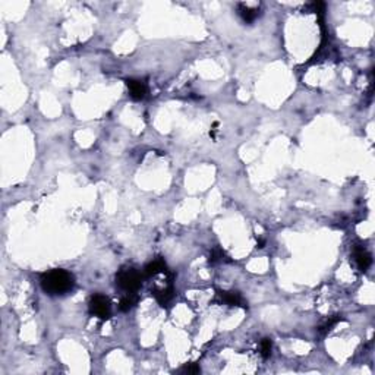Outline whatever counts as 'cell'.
<instances>
[{
	"mask_svg": "<svg viewBox=\"0 0 375 375\" xmlns=\"http://www.w3.org/2000/svg\"><path fill=\"white\" fill-rule=\"evenodd\" d=\"M41 289L50 296H62L69 293L75 286V277L72 273L63 270V268H54L48 273H44L40 279Z\"/></svg>",
	"mask_w": 375,
	"mask_h": 375,
	"instance_id": "1",
	"label": "cell"
},
{
	"mask_svg": "<svg viewBox=\"0 0 375 375\" xmlns=\"http://www.w3.org/2000/svg\"><path fill=\"white\" fill-rule=\"evenodd\" d=\"M116 284L125 293H135L142 284V274L134 267H122L116 274Z\"/></svg>",
	"mask_w": 375,
	"mask_h": 375,
	"instance_id": "2",
	"label": "cell"
},
{
	"mask_svg": "<svg viewBox=\"0 0 375 375\" xmlns=\"http://www.w3.org/2000/svg\"><path fill=\"white\" fill-rule=\"evenodd\" d=\"M88 309H90V314L93 317H97L100 320H109L110 315H111V303H110V299L106 295H101V293H95L91 296L90 299V303H88Z\"/></svg>",
	"mask_w": 375,
	"mask_h": 375,
	"instance_id": "3",
	"label": "cell"
},
{
	"mask_svg": "<svg viewBox=\"0 0 375 375\" xmlns=\"http://www.w3.org/2000/svg\"><path fill=\"white\" fill-rule=\"evenodd\" d=\"M353 258H355V263H356V266H358L360 271H366L372 264L371 254L362 245H355L353 246Z\"/></svg>",
	"mask_w": 375,
	"mask_h": 375,
	"instance_id": "4",
	"label": "cell"
},
{
	"mask_svg": "<svg viewBox=\"0 0 375 375\" xmlns=\"http://www.w3.org/2000/svg\"><path fill=\"white\" fill-rule=\"evenodd\" d=\"M128 90H129V95L132 100H142L147 95V84L141 79H128L126 81Z\"/></svg>",
	"mask_w": 375,
	"mask_h": 375,
	"instance_id": "5",
	"label": "cell"
},
{
	"mask_svg": "<svg viewBox=\"0 0 375 375\" xmlns=\"http://www.w3.org/2000/svg\"><path fill=\"white\" fill-rule=\"evenodd\" d=\"M219 296L221 299V302L226 303V305H229V306H242V308L246 306L245 299H243V296L239 292H234V290H232V292H223V290H219Z\"/></svg>",
	"mask_w": 375,
	"mask_h": 375,
	"instance_id": "6",
	"label": "cell"
},
{
	"mask_svg": "<svg viewBox=\"0 0 375 375\" xmlns=\"http://www.w3.org/2000/svg\"><path fill=\"white\" fill-rule=\"evenodd\" d=\"M173 293H174V289H173L172 281L167 286L161 287V289H154L153 290V296L156 297V300L161 306L169 305V302L173 299Z\"/></svg>",
	"mask_w": 375,
	"mask_h": 375,
	"instance_id": "7",
	"label": "cell"
},
{
	"mask_svg": "<svg viewBox=\"0 0 375 375\" xmlns=\"http://www.w3.org/2000/svg\"><path fill=\"white\" fill-rule=\"evenodd\" d=\"M237 14L242 18V21L245 24H252L257 21V18L260 16V11L258 9H252V8H248L246 5L243 3H239L237 5Z\"/></svg>",
	"mask_w": 375,
	"mask_h": 375,
	"instance_id": "8",
	"label": "cell"
},
{
	"mask_svg": "<svg viewBox=\"0 0 375 375\" xmlns=\"http://www.w3.org/2000/svg\"><path fill=\"white\" fill-rule=\"evenodd\" d=\"M163 271H167V267H166V263L161 258H156L154 261L148 263L144 268V274L148 276V277L157 276L158 273H163Z\"/></svg>",
	"mask_w": 375,
	"mask_h": 375,
	"instance_id": "9",
	"label": "cell"
},
{
	"mask_svg": "<svg viewBox=\"0 0 375 375\" xmlns=\"http://www.w3.org/2000/svg\"><path fill=\"white\" fill-rule=\"evenodd\" d=\"M137 302H138L137 292L135 293H126L125 296L120 299V302H119V309L122 312H129L137 305Z\"/></svg>",
	"mask_w": 375,
	"mask_h": 375,
	"instance_id": "10",
	"label": "cell"
},
{
	"mask_svg": "<svg viewBox=\"0 0 375 375\" xmlns=\"http://www.w3.org/2000/svg\"><path fill=\"white\" fill-rule=\"evenodd\" d=\"M260 350H261V356L264 359H268L271 356V350H273V342H271V339H263L261 344H260Z\"/></svg>",
	"mask_w": 375,
	"mask_h": 375,
	"instance_id": "11",
	"label": "cell"
},
{
	"mask_svg": "<svg viewBox=\"0 0 375 375\" xmlns=\"http://www.w3.org/2000/svg\"><path fill=\"white\" fill-rule=\"evenodd\" d=\"M340 320H342V318H340L339 315H336L334 318H330V320H327V321H326L321 327L318 328V331H321V333H327V331H330V330L334 327V326H336Z\"/></svg>",
	"mask_w": 375,
	"mask_h": 375,
	"instance_id": "12",
	"label": "cell"
},
{
	"mask_svg": "<svg viewBox=\"0 0 375 375\" xmlns=\"http://www.w3.org/2000/svg\"><path fill=\"white\" fill-rule=\"evenodd\" d=\"M224 260V252L220 249V248H214L210 254V263L211 264H216V263H220Z\"/></svg>",
	"mask_w": 375,
	"mask_h": 375,
	"instance_id": "13",
	"label": "cell"
},
{
	"mask_svg": "<svg viewBox=\"0 0 375 375\" xmlns=\"http://www.w3.org/2000/svg\"><path fill=\"white\" fill-rule=\"evenodd\" d=\"M200 371H201V368H200V365H198V363H186V365L182 368V372H183V374H189V375L200 374Z\"/></svg>",
	"mask_w": 375,
	"mask_h": 375,
	"instance_id": "14",
	"label": "cell"
}]
</instances>
